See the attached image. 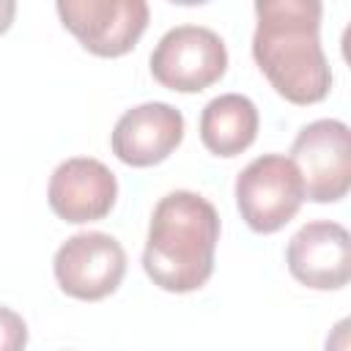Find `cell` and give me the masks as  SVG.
<instances>
[{"instance_id":"obj_11","label":"cell","mask_w":351,"mask_h":351,"mask_svg":"<svg viewBox=\"0 0 351 351\" xmlns=\"http://www.w3.org/2000/svg\"><path fill=\"white\" fill-rule=\"evenodd\" d=\"M261 115L252 99L241 93H222L200 112V140L214 156H239L258 137Z\"/></svg>"},{"instance_id":"obj_1","label":"cell","mask_w":351,"mask_h":351,"mask_svg":"<svg viewBox=\"0 0 351 351\" xmlns=\"http://www.w3.org/2000/svg\"><path fill=\"white\" fill-rule=\"evenodd\" d=\"M318 0H258L252 58L271 88L291 104H318L332 90V71L321 47Z\"/></svg>"},{"instance_id":"obj_6","label":"cell","mask_w":351,"mask_h":351,"mask_svg":"<svg viewBox=\"0 0 351 351\" xmlns=\"http://www.w3.org/2000/svg\"><path fill=\"white\" fill-rule=\"evenodd\" d=\"M52 271L66 296L80 302H99L118 291L126 274V252L115 236L101 230H82L58 247Z\"/></svg>"},{"instance_id":"obj_5","label":"cell","mask_w":351,"mask_h":351,"mask_svg":"<svg viewBox=\"0 0 351 351\" xmlns=\"http://www.w3.org/2000/svg\"><path fill=\"white\" fill-rule=\"evenodd\" d=\"M302 178L304 200L337 203L351 189V132L337 118H318L299 129L288 156Z\"/></svg>"},{"instance_id":"obj_2","label":"cell","mask_w":351,"mask_h":351,"mask_svg":"<svg viewBox=\"0 0 351 351\" xmlns=\"http://www.w3.org/2000/svg\"><path fill=\"white\" fill-rule=\"evenodd\" d=\"M219 214L197 192H167L151 214L143 269L154 285L170 293H192L214 274Z\"/></svg>"},{"instance_id":"obj_12","label":"cell","mask_w":351,"mask_h":351,"mask_svg":"<svg viewBox=\"0 0 351 351\" xmlns=\"http://www.w3.org/2000/svg\"><path fill=\"white\" fill-rule=\"evenodd\" d=\"M27 346V324L25 318L0 304V351H25Z\"/></svg>"},{"instance_id":"obj_8","label":"cell","mask_w":351,"mask_h":351,"mask_svg":"<svg viewBox=\"0 0 351 351\" xmlns=\"http://www.w3.org/2000/svg\"><path fill=\"white\" fill-rule=\"evenodd\" d=\"M285 263L296 282L313 291H340L351 280V236L332 219L307 222L291 236Z\"/></svg>"},{"instance_id":"obj_7","label":"cell","mask_w":351,"mask_h":351,"mask_svg":"<svg viewBox=\"0 0 351 351\" xmlns=\"http://www.w3.org/2000/svg\"><path fill=\"white\" fill-rule=\"evenodd\" d=\"M55 11L63 27L99 58L132 52L151 16L145 0H58Z\"/></svg>"},{"instance_id":"obj_4","label":"cell","mask_w":351,"mask_h":351,"mask_svg":"<svg viewBox=\"0 0 351 351\" xmlns=\"http://www.w3.org/2000/svg\"><path fill=\"white\" fill-rule=\"evenodd\" d=\"M154 80L178 93H197L222 80L228 69V49L219 33L203 25L170 27L151 52Z\"/></svg>"},{"instance_id":"obj_14","label":"cell","mask_w":351,"mask_h":351,"mask_svg":"<svg viewBox=\"0 0 351 351\" xmlns=\"http://www.w3.org/2000/svg\"><path fill=\"white\" fill-rule=\"evenodd\" d=\"M14 16H16V3L14 0H0V36L11 27Z\"/></svg>"},{"instance_id":"obj_3","label":"cell","mask_w":351,"mask_h":351,"mask_svg":"<svg viewBox=\"0 0 351 351\" xmlns=\"http://www.w3.org/2000/svg\"><path fill=\"white\" fill-rule=\"evenodd\" d=\"M236 206L255 233H277L304 203V186L293 162L282 154L255 156L236 176Z\"/></svg>"},{"instance_id":"obj_10","label":"cell","mask_w":351,"mask_h":351,"mask_svg":"<svg viewBox=\"0 0 351 351\" xmlns=\"http://www.w3.org/2000/svg\"><path fill=\"white\" fill-rule=\"evenodd\" d=\"M184 140V115L167 101H145L126 110L110 134L112 154L129 167L165 162Z\"/></svg>"},{"instance_id":"obj_13","label":"cell","mask_w":351,"mask_h":351,"mask_svg":"<svg viewBox=\"0 0 351 351\" xmlns=\"http://www.w3.org/2000/svg\"><path fill=\"white\" fill-rule=\"evenodd\" d=\"M346 348H348V318H343L335 326L332 337H326V351H346Z\"/></svg>"},{"instance_id":"obj_9","label":"cell","mask_w":351,"mask_h":351,"mask_svg":"<svg viewBox=\"0 0 351 351\" xmlns=\"http://www.w3.org/2000/svg\"><path fill=\"white\" fill-rule=\"evenodd\" d=\"M118 197L115 173L93 156H71L60 162L47 186V200L55 217L71 225L104 219Z\"/></svg>"}]
</instances>
